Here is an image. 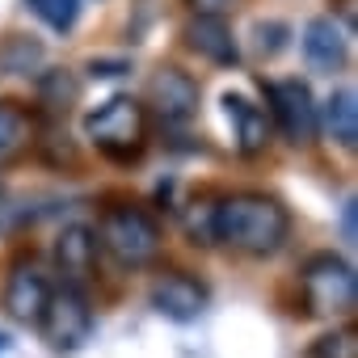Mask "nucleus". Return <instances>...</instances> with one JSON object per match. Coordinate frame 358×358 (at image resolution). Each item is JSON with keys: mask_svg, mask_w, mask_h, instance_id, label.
Segmentation results:
<instances>
[{"mask_svg": "<svg viewBox=\"0 0 358 358\" xmlns=\"http://www.w3.org/2000/svg\"><path fill=\"white\" fill-rule=\"evenodd\" d=\"M241 5H245V0H186L190 17H220V22H228Z\"/></svg>", "mask_w": 358, "mask_h": 358, "instance_id": "22", "label": "nucleus"}, {"mask_svg": "<svg viewBox=\"0 0 358 358\" xmlns=\"http://www.w3.org/2000/svg\"><path fill=\"white\" fill-rule=\"evenodd\" d=\"M47 51L30 34H5L0 38V72L5 76H38Z\"/></svg>", "mask_w": 358, "mask_h": 358, "instance_id": "17", "label": "nucleus"}, {"mask_svg": "<svg viewBox=\"0 0 358 358\" xmlns=\"http://www.w3.org/2000/svg\"><path fill=\"white\" fill-rule=\"evenodd\" d=\"M354 215H358V203H354V194L341 203V241L345 245H354Z\"/></svg>", "mask_w": 358, "mask_h": 358, "instance_id": "24", "label": "nucleus"}, {"mask_svg": "<svg viewBox=\"0 0 358 358\" xmlns=\"http://www.w3.org/2000/svg\"><path fill=\"white\" fill-rule=\"evenodd\" d=\"M93 324H97V316H93L89 291L59 282L51 291V299H47V308H43V316H38L34 329L43 333V341H47L51 354H72V350H80L89 341Z\"/></svg>", "mask_w": 358, "mask_h": 358, "instance_id": "6", "label": "nucleus"}, {"mask_svg": "<svg viewBox=\"0 0 358 358\" xmlns=\"http://www.w3.org/2000/svg\"><path fill=\"white\" fill-rule=\"evenodd\" d=\"M262 93H266V114H270V127L282 131L287 143L295 148H308L316 143L320 135V106L308 89V80L299 76H282V80H262Z\"/></svg>", "mask_w": 358, "mask_h": 358, "instance_id": "5", "label": "nucleus"}, {"mask_svg": "<svg viewBox=\"0 0 358 358\" xmlns=\"http://www.w3.org/2000/svg\"><path fill=\"white\" fill-rule=\"evenodd\" d=\"M220 106H224V118H228V127H232V139H236L241 156H262V152L270 148V139H274L270 114H266L257 101H249L245 93H224Z\"/></svg>", "mask_w": 358, "mask_h": 358, "instance_id": "10", "label": "nucleus"}, {"mask_svg": "<svg viewBox=\"0 0 358 358\" xmlns=\"http://www.w3.org/2000/svg\"><path fill=\"white\" fill-rule=\"evenodd\" d=\"M299 303H303V316H324V320H337V316H354L358 308V282H354V266L333 253V249H320V253H308L299 274Z\"/></svg>", "mask_w": 358, "mask_h": 358, "instance_id": "4", "label": "nucleus"}, {"mask_svg": "<svg viewBox=\"0 0 358 358\" xmlns=\"http://www.w3.org/2000/svg\"><path fill=\"white\" fill-rule=\"evenodd\" d=\"M320 127L329 131V139H333L337 148L354 152V143H358V106H354V89H350V85L329 93V101H324V110H320Z\"/></svg>", "mask_w": 358, "mask_h": 358, "instance_id": "16", "label": "nucleus"}, {"mask_svg": "<svg viewBox=\"0 0 358 358\" xmlns=\"http://www.w3.org/2000/svg\"><path fill=\"white\" fill-rule=\"evenodd\" d=\"M143 110L148 118L156 114L164 127H186L194 114H199V80L186 72V68H177V64H160L152 76H148V93H143Z\"/></svg>", "mask_w": 358, "mask_h": 358, "instance_id": "8", "label": "nucleus"}, {"mask_svg": "<svg viewBox=\"0 0 358 358\" xmlns=\"http://www.w3.org/2000/svg\"><path fill=\"white\" fill-rule=\"evenodd\" d=\"M291 241V211L266 190L220 194L215 207V245H228L245 257H274Z\"/></svg>", "mask_w": 358, "mask_h": 358, "instance_id": "1", "label": "nucleus"}, {"mask_svg": "<svg viewBox=\"0 0 358 358\" xmlns=\"http://www.w3.org/2000/svg\"><path fill=\"white\" fill-rule=\"evenodd\" d=\"M93 241L122 270H143V266H152L160 257L164 232H160V220H156V211L148 203H139V199H114V203L101 207Z\"/></svg>", "mask_w": 358, "mask_h": 358, "instance_id": "2", "label": "nucleus"}, {"mask_svg": "<svg viewBox=\"0 0 358 358\" xmlns=\"http://www.w3.org/2000/svg\"><path fill=\"white\" fill-rule=\"evenodd\" d=\"M287 38H291V26H287V22H278V17H270V22H257V26H253V51H257L262 59L278 55V51L287 47Z\"/></svg>", "mask_w": 358, "mask_h": 358, "instance_id": "21", "label": "nucleus"}, {"mask_svg": "<svg viewBox=\"0 0 358 358\" xmlns=\"http://www.w3.org/2000/svg\"><path fill=\"white\" fill-rule=\"evenodd\" d=\"M148 299H152V308H156L164 320L190 324V320H199V316L207 312L211 291H207V282H203L199 274H190V270H160V274L152 278V287H148Z\"/></svg>", "mask_w": 358, "mask_h": 358, "instance_id": "9", "label": "nucleus"}, {"mask_svg": "<svg viewBox=\"0 0 358 358\" xmlns=\"http://www.w3.org/2000/svg\"><path fill=\"white\" fill-rule=\"evenodd\" d=\"M34 97L47 122H64L72 114V106L80 101V80L68 68H47L34 76Z\"/></svg>", "mask_w": 358, "mask_h": 358, "instance_id": "15", "label": "nucleus"}, {"mask_svg": "<svg viewBox=\"0 0 358 358\" xmlns=\"http://www.w3.org/2000/svg\"><path fill=\"white\" fill-rule=\"evenodd\" d=\"M85 135L89 143L114 160V164H139L148 143H152V118L143 110L139 97L131 93H114L110 101H101L89 118H85Z\"/></svg>", "mask_w": 358, "mask_h": 358, "instance_id": "3", "label": "nucleus"}, {"mask_svg": "<svg viewBox=\"0 0 358 358\" xmlns=\"http://www.w3.org/2000/svg\"><path fill=\"white\" fill-rule=\"evenodd\" d=\"M51 291H55V282H51L47 266L34 253H22L9 266V274H5V287H0V308H5V316L13 324H38Z\"/></svg>", "mask_w": 358, "mask_h": 358, "instance_id": "7", "label": "nucleus"}, {"mask_svg": "<svg viewBox=\"0 0 358 358\" xmlns=\"http://www.w3.org/2000/svg\"><path fill=\"white\" fill-rule=\"evenodd\" d=\"M308 358H358V333H354V324H337V329L320 333L308 345Z\"/></svg>", "mask_w": 358, "mask_h": 358, "instance_id": "19", "label": "nucleus"}, {"mask_svg": "<svg viewBox=\"0 0 358 358\" xmlns=\"http://www.w3.org/2000/svg\"><path fill=\"white\" fill-rule=\"evenodd\" d=\"M34 135H38V114L13 97L0 101V164H9L17 156H26L34 148Z\"/></svg>", "mask_w": 358, "mask_h": 358, "instance_id": "14", "label": "nucleus"}, {"mask_svg": "<svg viewBox=\"0 0 358 358\" xmlns=\"http://www.w3.org/2000/svg\"><path fill=\"white\" fill-rule=\"evenodd\" d=\"M55 270L68 287H80L89 291V278L97 270V241H93V228L85 224H68L59 236H55Z\"/></svg>", "mask_w": 358, "mask_h": 358, "instance_id": "11", "label": "nucleus"}, {"mask_svg": "<svg viewBox=\"0 0 358 358\" xmlns=\"http://www.w3.org/2000/svg\"><path fill=\"white\" fill-rule=\"evenodd\" d=\"M215 207H220V194H207V190L177 207L190 245H199V249H211V245H215Z\"/></svg>", "mask_w": 358, "mask_h": 358, "instance_id": "18", "label": "nucleus"}, {"mask_svg": "<svg viewBox=\"0 0 358 358\" xmlns=\"http://www.w3.org/2000/svg\"><path fill=\"white\" fill-rule=\"evenodd\" d=\"M303 59L316 68V72H341L345 59H350V30H341L333 17H312L303 26Z\"/></svg>", "mask_w": 358, "mask_h": 358, "instance_id": "13", "label": "nucleus"}, {"mask_svg": "<svg viewBox=\"0 0 358 358\" xmlns=\"http://www.w3.org/2000/svg\"><path fill=\"white\" fill-rule=\"evenodd\" d=\"M127 59H89V76H122Z\"/></svg>", "mask_w": 358, "mask_h": 358, "instance_id": "23", "label": "nucleus"}, {"mask_svg": "<svg viewBox=\"0 0 358 358\" xmlns=\"http://www.w3.org/2000/svg\"><path fill=\"white\" fill-rule=\"evenodd\" d=\"M0 194H5V186H0Z\"/></svg>", "mask_w": 358, "mask_h": 358, "instance_id": "25", "label": "nucleus"}, {"mask_svg": "<svg viewBox=\"0 0 358 358\" xmlns=\"http://www.w3.org/2000/svg\"><path fill=\"white\" fill-rule=\"evenodd\" d=\"M182 38H186V47L199 59H207L215 68H236L241 64V43H236L232 26L220 22V17H190L186 30H182Z\"/></svg>", "mask_w": 358, "mask_h": 358, "instance_id": "12", "label": "nucleus"}, {"mask_svg": "<svg viewBox=\"0 0 358 358\" xmlns=\"http://www.w3.org/2000/svg\"><path fill=\"white\" fill-rule=\"evenodd\" d=\"M80 5H85V0H30L34 17H38L47 30H55V34H68V30L76 26Z\"/></svg>", "mask_w": 358, "mask_h": 358, "instance_id": "20", "label": "nucleus"}]
</instances>
